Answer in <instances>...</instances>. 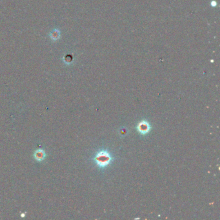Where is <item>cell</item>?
<instances>
[{
    "label": "cell",
    "instance_id": "1",
    "mask_svg": "<svg viewBox=\"0 0 220 220\" xmlns=\"http://www.w3.org/2000/svg\"><path fill=\"white\" fill-rule=\"evenodd\" d=\"M112 156L106 150H100L97 152L94 158L95 163L100 168H104L112 162Z\"/></svg>",
    "mask_w": 220,
    "mask_h": 220
},
{
    "label": "cell",
    "instance_id": "4",
    "mask_svg": "<svg viewBox=\"0 0 220 220\" xmlns=\"http://www.w3.org/2000/svg\"><path fill=\"white\" fill-rule=\"evenodd\" d=\"M50 37L53 40H57L60 38V32L57 29L53 30L50 33Z\"/></svg>",
    "mask_w": 220,
    "mask_h": 220
},
{
    "label": "cell",
    "instance_id": "3",
    "mask_svg": "<svg viewBox=\"0 0 220 220\" xmlns=\"http://www.w3.org/2000/svg\"><path fill=\"white\" fill-rule=\"evenodd\" d=\"M45 157V152L44 150L39 149L35 152L34 158L37 161L40 162V161L44 160Z\"/></svg>",
    "mask_w": 220,
    "mask_h": 220
},
{
    "label": "cell",
    "instance_id": "2",
    "mask_svg": "<svg viewBox=\"0 0 220 220\" xmlns=\"http://www.w3.org/2000/svg\"><path fill=\"white\" fill-rule=\"evenodd\" d=\"M150 129V126L149 122L147 121H142L140 122L138 125V130L143 135H145L149 132Z\"/></svg>",
    "mask_w": 220,
    "mask_h": 220
}]
</instances>
